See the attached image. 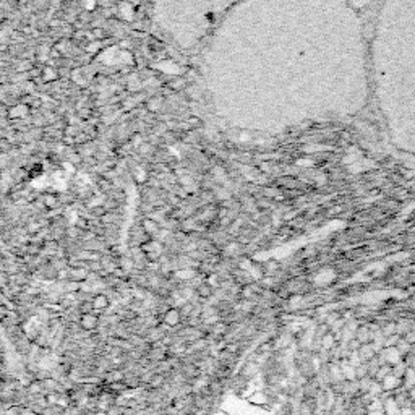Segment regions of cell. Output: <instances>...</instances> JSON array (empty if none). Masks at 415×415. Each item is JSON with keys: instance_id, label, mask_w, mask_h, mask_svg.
Wrapping results in <instances>:
<instances>
[{"instance_id": "3", "label": "cell", "mask_w": 415, "mask_h": 415, "mask_svg": "<svg viewBox=\"0 0 415 415\" xmlns=\"http://www.w3.org/2000/svg\"><path fill=\"white\" fill-rule=\"evenodd\" d=\"M107 299L104 297V295H99V297H96L94 299V303H93V307L94 308H106L107 307Z\"/></svg>"}, {"instance_id": "4", "label": "cell", "mask_w": 415, "mask_h": 415, "mask_svg": "<svg viewBox=\"0 0 415 415\" xmlns=\"http://www.w3.org/2000/svg\"><path fill=\"white\" fill-rule=\"evenodd\" d=\"M211 294V289H210V285H206V284H201L198 287V295H201V297H208V295Z\"/></svg>"}, {"instance_id": "2", "label": "cell", "mask_w": 415, "mask_h": 415, "mask_svg": "<svg viewBox=\"0 0 415 415\" xmlns=\"http://www.w3.org/2000/svg\"><path fill=\"white\" fill-rule=\"evenodd\" d=\"M81 323L86 329H93V328H96V324H98V318H96L94 315H85Z\"/></svg>"}, {"instance_id": "1", "label": "cell", "mask_w": 415, "mask_h": 415, "mask_svg": "<svg viewBox=\"0 0 415 415\" xmlns=\"http://www.w3.org/2000/svg\"><path fill=\"white\" fill-rule=\"evenodd\" d=\"M370 86L383 135L415 167V0H380L370 33Z\"/></svg>"}]
</instances>
